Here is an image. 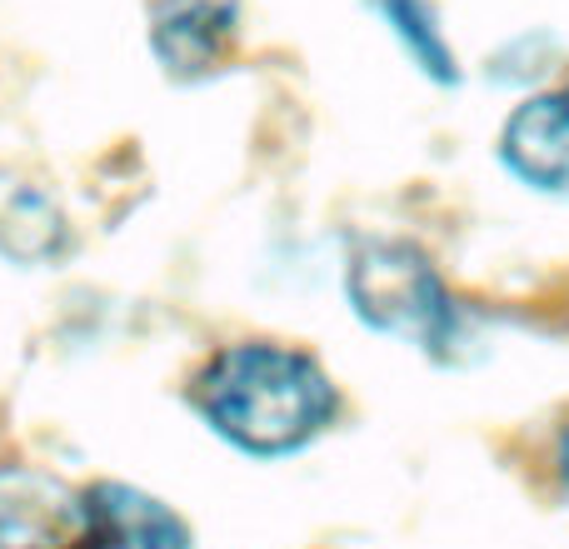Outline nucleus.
<instances>
[{
    "label": "nucleus",
    "mask_w": 569,
    "mask_h": 549,
    "mask_svg": "<svg viewBox=\"0 0 569 549\" xmlns=\"http://www.w3.org/2000/svg\"><path fill=\"white\" fill-rule=\"evenodd\" d=\"M200 420L246 455H295L335 420L330 375L290 345H236L200 370Z\"/></svg>",
    "instance_id": "nucleus-1"
},
{
    "label": "nucleus",
    "mask_w": 569,
    "mask_h": 549,
    "mask_svg": "<svg viewBox=\"0 0 569 549\" xmlns=\"http://www.w3.org/2000/svg\"><path fill=\"white\" fill-rule=\"evenodd\" d=\"M345 295H350L355 315L370 330L395 335V340L415 345L420 355H430L440 365L470 360V310L455 300V290L435 270V260L410 240H360L350 266H345Z\"/></svg>",
    "instance_id": "nucleus-2"
},
{
    "label": "nucleus",
    "mask_w": 569,
    "mask_h": 549,
    "mask_svg": "<svg viewBox=\"0 0 569 549\" xmlns=\"http://www.w3.org/2000/svg\"><path fill=\"white\" fill-rule=\"evenodd\" d=\"M495 160L525 196L569 206V70L505 110Z\"/></svg>",
    "instance_id": "nucleus-3"
},
{
    "label": "nucleus",
    "mask_w": 569,
    "mask_h": 549,
    "mask_svg": "<svg viewBox=\"0 0 569 549\" xmlns=\"http://www.w3.org/2000/svg\"><path fill=\"white\" fill-rule=\"evenodd\" d=\"M0 549H90V500L46 470L0 465Z\"/></svg>",
    "instance_id": "nucleus-4"
},
{
    "label": "nucleus",
    "mask_w": 569,
    "mask_h": 549,
    "mask_svg": "<svg viewBox=\"0 0 569 549\" xmlns=\"http://www.w3.org/2000/svg\"><path fill=\"white\" fill-rule=\"evenodd\" d=\"M236 20L240 0H150V46L170 76H206L226 56Z\"/></svg>",
    "instance_id": "nucleus-5"
},
{
    "label": "nucleus",
    "mask_w": 569,
    "mask_h": 549,
    "mask_svg": "<svg viewBox=\"0 0 569 549\" xmlns=\"http://www.w3.org/2000/svg\"><path fill=\"white\" fill-rule=\"evenodd\" d=\"M90 500V549H190V525L156 495L130 485H96Z\"/></svg>",
    "instance_id": "nucleus-6"
},
{
    "label": "nucleus",
    "mask_w": 569,
    "mask_h": 549,
    "mask_svg": "<svg viewBox=\"0 0 569 549\" xmlns=\"http://www.w3.org/2000/svg\"><path fill=\"white\" fill-rule=\"evenodd\" d=\"M60 250H66V220L56 200L30 180L0 170V256L16 266H40Z\"/></svg>",
    "instance_id": "nucleus-7"
},
{
    "label": "nucleus",
    "mask_w": 569,
    "mask_h": 549,
    "mask_svg": "<svg viewBox=\"0 0 569 549\" xmlns=\"http://www.w3.org/2000/svg\"><path fill=\"white\" fill-rule=\"evenodd\" d=\"M370 6L380 10V20L405 46V56L415 60L420 76H430L435 86H460V60H455V46L440 26L435 0H370Z\"/></svg>",
    "instance_id": "nucleus-8"
},
{
    "label": "nucleus",
    "mask_w": 569,
    "mask_h": 549,
    "mask_svg": "<svg viewBox=\"0 0 569 549\" xmlns=\"http://www.w3.org/2000/svg\"><path fill=\"white\" fill-rule=\"evenodd\" d=\"M545 465H550V485H555V500L569 510V415L560 425H555L550 435V455H545Z\"/></svg>",
    "instance_id": "nucleus-9"
}]
</instances>
